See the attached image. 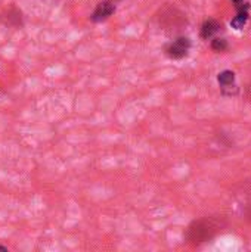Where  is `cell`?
Here are the masks:
<instances>
[{"label": "cell", "mask_w": 251, "mask_h": 252, "mask_svg": "<svg viewBox=\"0 0 251 252\" xmlns=\"http://www.w3.org/2000/svg\"><path fill=\"white\" fill-rule=\"evenodd\" d=\"M0 251H7V248L6 247H0Z\"/></svg>", "instance_id": "cell-9"}, {"label": "cell", "mask_w": 251, "mask_h": 252, "mask_svg": "<svg viewBox=\"0 0 251 252\" xmlns=\"http://www.w3.org/2000/svg\"><path fill=\"white\" fill-rule=\"evenodd\" d=\"M191 49V41L188 37H179L175 41H172L170 44L166 46V55L170 59H182L185 56H188Z\"/></svg>", "instance_id": "cell-2"}, {"label": "cell", "mask_w": 251, "mask_h": 252, "mask_svg": "<svg viewBox=\"0 0 251 252\" xmlns=\"http://www.w3.org/2000/svg\"><path fill=\"white\" fill-rule=\"evenodd\" d=\"M247 21H249V9H241V10H238L237 16L231 21V25L235 30H243L246 27Z\"/></svg>", "instance_id": "cell-6"}, {"label": "cell", "mask_w": 251, "mask_h": 252, "mask_svg": "<svg viewBox=\"0 0 251 252\" xmlns=\"http://www.w3.org/2000/svg\"><path fill=\"white\" fill-rule=\"evenodd\" d=\"M114 12H115V6L111 1H102L96 6L95 12L92 13V21L102 22V21L108 19Z\"/></svg>", "instance_id": "cell-4"}, {"label": "cell", "mask_w": 251, "mask_h": 252, "mask_svg": "<svg viewBox=\"0 0 251 252\" xmlns=\"http://www.w3.org/2000/svg\"><path fill=\"white\" fill-rule=\"evenodd\" d=\"M228 41L225 40V38H220V37H216V38H213V41H212V49L215 50V52H226L228 50Z\"/></svg>", "instance_id": "cell-7"}, {"label": "cell", "mask_w": 251, "mask_h": 252, "mask_svg": "<svg viewBox=\"0 0 251 252\" xmlns=\"http://www.w3.org/2000/svg\"><path fill=\"white\" fill-rule=\"evenodd\" d=\"M249 94H250V97H251V84H250V87H249Z\"/></svg>", "instance_id": "cell-10"}, {"label": "cell", "mask_w": 251, "mask_h": 252, "mask_svg": "<svg viewBox=\"0 0 251 252\" xmlns=\"http://www.w3.org/2000/svg\"><path fill=\"white\" fill-rule=\"evenodd\" d=\"M232 3L235 4V7H238V6L246 4V3H247V0H232Z\"/></svg>", "instance_id": "cell-8"}, {"label": "cell", "mask_w": 251, "mask_h": 252, "mask_svg": "<svg viewBox=\"0 0 251 252\" xmlns=\"http://www.w3.org/2000/svg\"><path fill=\"white\" fill-rule=\"evenodd\" d=\"M217 81L220 84V90L225 96H235L238 93V87L235 84V72L234 71H222L217 75Z\"/></svg>", "instance_id": "cell-3"}, {"label": "cell", "mask_w": 251, "mask_h": 252, "mask_svg": "<svg viewBox=\"0 0 251 252\" xmlns=\"http://www.w3.org/2000/svg\"><path fill=\"white\" fill-rule=\"evenodd\" d=\"M220 28H222V25H220L219 21H216V19H207V21L203 24V27H201V37H203L204 40H209V38H212L216 32H219Z\"/></svg>", "instance_id": "cell-5"}, {"label": "cell", "mask_w": 251, "mask_h": 252, "mask_svg": "<svg viewBox=\"0 0 251 252\" xmlns=\"http://www.w3.org/2000/svg\"><path fill=\"white\" fill-rule=\"evenodd\" d=\"M219 230H222V223L217 219H203L194 221L188 229V239L192 244H203L210 241Z\"/></svg>", "instance_id": "cell-1"}]
</instances>
